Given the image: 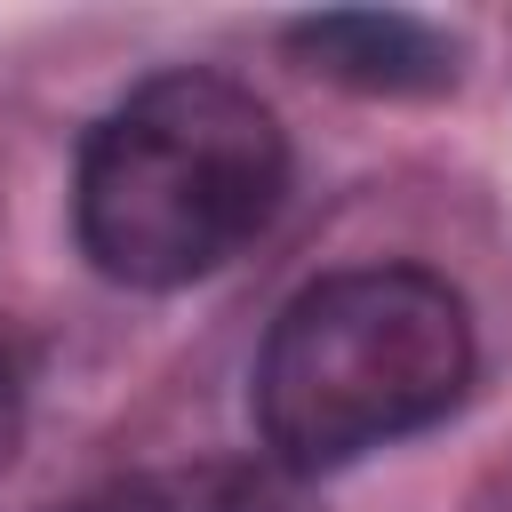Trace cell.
I'll return each instance as SVG.
<instances>
[{
	"label": "cell",
	"instance_id": "cell-1",
	"mask_svg": "<svg viewBox=\"0 0 512 512\" xmlns=\"http://www.w3.org/2000/svg\"><path fill=\"white\" fill-rule=\"evenodd\" d=\"M280 200V120L224 72H160L88 128L72 224L104 280L192 288L224 272L280 216Z\"/></svg>",
	"mask_w": 512,
	"mask_h": 512
},
{
	"label": "cell",
	"instance_id": "cell-2",
	"mask_svg": "<svg viewBox=\"0 0 512 512\" xmlns=\"http://www.w3.org/2000/svg\"><path fill=\"white\" fill-rule=\"evenodd\" d=\"M472 384V312L424 264H352L288 296L256 360V432L288 480L440 424Z\"/></svg>",
	"mask_w": 512,
	"mask_h": 512
},
{
	"label": "cell",
	"instance_id": "cell-3",
	"mask_svg": "<svg viewBox=\"0 0 512 512\" xmlns=\"http://www.w3.org/2000/svg\"><path fill=\"white\" fill-rule=\"evenodd\" d=\"M288 48L344 80V88H368V96H424V88H448L456 80V40L432 32L424 16H400V8H328V16H296L288 24Z\"/></svg>",
	"mask_w": 512,
	"mask_h": 512
},
{
	"label": "cell",
	"instance_id": "cell-4",
	"mask_svg": "<svg viewBox=\"0 0 512 512\" xmlns=\"http://www.w3.org/2000/svg\"><path fill=\"white\" fill-rule=\"evenodd\" d=\"M144 512H312L296 488H288V472L272 464V472H200V480H184V488H168L160 504H144Z\"/></svg>",
	"mask_w": 512,
	"mask_h": 512
},
{
	"label": "cell",
	"instance_id": "cell-5",
	"mask_svg": "<svg viewBox=\"0 0 512 512\" xmlns=\"http://www.w3.org/2000/svg\"><path fill=\"white\" fill-rule=\"evenodd\" d=\"M16 384H8V368H0V464H8V448H16Z\"/></svg>",
	"mask_w": 512,
	"mask_h": 512
}]
</instances>
